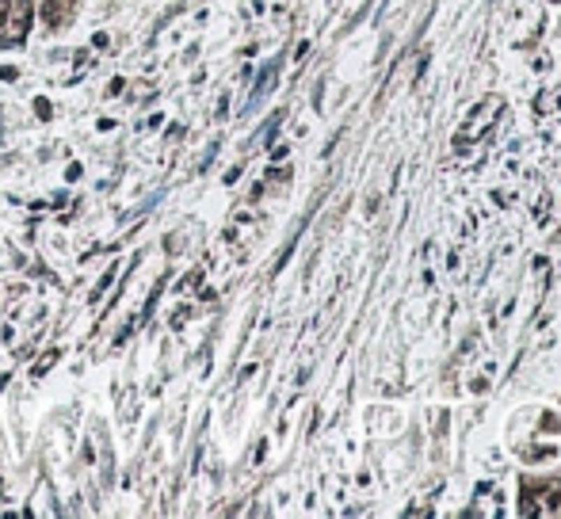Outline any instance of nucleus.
<instances>
[{"label": "nucleus", "mask_w": 561, "mask_h": 519, "mask_svg": "<svg viewBox=\"0 0 561 519\" xmlns=\"http://www.w3.org/2000/svg\"><path fill=\"white\" fill-rule=\"evenodd\" d=\"M12 20V0H0V23Z\"/></svg>", "instance_id": "obj_1"}]
</instances>
